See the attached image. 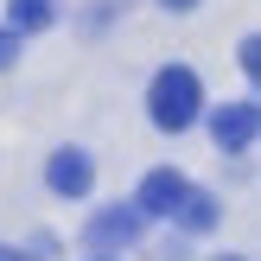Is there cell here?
Here are the masks:
<instances>
[{"instance_id": "277c9868", "label": "cell", "mask_w": 261, "mask_h": 261, "mask_svg": "<svg viewBox=\"0 0 261 261\" xmlns=\"http://www.w3.org/2000/svg\"><path fill=\"white\" fill-rule=\"evenodd\" d=\"M211 134H217L223 153H249L255 147V102H223L211 115Z\"/></svg>"}, {"instance_id": "8fae6325", "label": "cell", "mask_w": 261, "mask_h": 261, "mask_svg": "<svg viewBox=\"0 0 261 261\" xmlns=\"http://www.w3.org/2000/svg\"><path fill=\"white\" fill-rule=\"evenodd\" d=\"M0 261H32V255H7V249H0Z\"/></svg>"}, {"instance_id": "7c38bea8", "label": "cell", "mask_w": 261, "mask_h": 261, "mask_svg": "<svg viewBox=\"0 0 261 261\" xmlns=\"http://www.w3.org/2000/svg\"><path fill=\"white\" fill-rule=\"evenodd\" d=\"M223 261H249V255H223Z\"/></svg>"}, {"instance_id": "5b68a950", "label": "cell", "mask_w": 261, "mask_h": 261, "mask_svg": "<svg viewBox=\"0 0 261 261\" xmlns=\"http://www.w3.org/2000/svg\"><path fill=\"white\" fill-rule=\"evenodd\" d=\"M140 229H147V217H140L134 204H121V211H102L96 223H89V249L109 255V249H121V242H134Z\"/></svg>"}, {"instance_id": "3957f363", "label": "cell", "mask_w": 261, "mask_h": 261, "mask_svg": "<svg viewBox=\"0 0 261 261\" xmlns=\"http://www.w3.org/2000/svg\"><path fill=\"white\" fill-rule=\"evenodd\" d=\"M185 191H191V185H185V172H172V166H153V172L140 178V191H134V211H140V217H172Z\"/></svg>"}, {"instance_id": "30bf717a", "label": "cell", "mask_w": 261, "mask_h": 261, "mask_svg": "<svg viewBox=\"0 0 261 261\" xmlns=\"http://www.w3.org/2000/svg\"><path fill=\"white\" fill-rule=\"evenodd\" d=\"M166 7H172V13H191V7H198V0H166Z\"/></svg>"}, {"instance_id": "9c48e42d", "label": "cell", "mask_w": 261, "mask_h": 261, "mask_svg": "<svg viewBox=\"0 0 261 261\" xmlns=\"http://www.w3.org/2000/svg\"><path fill=\"white\" fill-rule=\"evenodd\" d=\"M13 58H19V38H13V32H7V25H0V70H7V64H13Z\"/></svg>"}, {"instance_id": "4fadbf2b", "label": "cell", "mask_w": 261, "mask_h": 261, "mask_svg": "<svg viewBox=\"0 0 261 261\" xmlns=\"http://www.w3.org/2000/svg\"><path fill=\"white\" fill-rule=\"evenodd\" d=\"M89 261H115V255H89Z\"/></svg>"}, {"instance_id": "6da1fadb", "label": "cell", "mask_w": 261, "mask_h": 261, "mask_svg": "<svg viewBox=\"0 0 261 261\" xmlns=\"http://www.w3.org/2000/svg\"><path fill=\"white\" fill-rule=\"evenodd\" d=\"M147 115H153V127H166V134H185V127L204 115L198 70H191V64H166V70L153 76V89H147Z\"/></svg>"}, {"instance_id": "52a82bcc", "label": "cell", "mask_w": 261, "mask_h": 261, "mask_svg": "<svg viewBox=\"0 0 261 261\" xmlns=\"http://www.w3.org/2000/svg\"><path fill=\"white\" fill-rule=\"evenodd\" d=\"M7 32L13 38H19V32H45V25H51V0H13V7H7Z\"/></svg>"}, {"instance_id": "ba28073f", "label": "cell", "mask_w": 261, "mask_h": 261, "mask_svg": "<svg viewBox=\"0 0 261 261\" xmlns=\"http://www.w3.org/2000/svg\"><path fill=\"white\" fill-rule=\"evenodd\" d=\"M242 70L261 76V38H242Z\"/></svg>"}, {"instance_id": "8992f818", "label": "cell", "mask_w": 261, "mask_h": 261, "mask_svg": "<svg viewBox=\"0 0 261 261\" xmlns=\"http://www.w3.org/2000/svg\"><path fill=\"white\" fill-rule=\"evenodd\" d=\"M178 223H185V229H198V236H204V229H217V198H211V191H198V185H191L185 191V198H178Z\"/></svg>"}, {"instance_id": "7a4b0ae2", "label": "cell", "mask_w": 261, "mask_h": 261, "mask_svg": "<svg viewBox=\"0 0 261 261\" xmlns=\"http://www.w3.org/2000/svg\"><path fill=\"white\" fill-rule=\"evenodd\" d=\"M45 185L58 191V198H89V185H96V160H89L83 147H58L45 160Z\"/></svg>"}]
</instances>
